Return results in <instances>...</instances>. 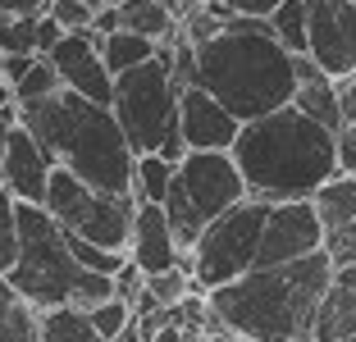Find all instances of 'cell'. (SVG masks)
<instances>
[{
	"instance_id": "obj_31",
	"label": "cell",
	"mask_w": 356,
	"mask_h": 342,
	"mask_svg": "<svg viewBox=\"0 0 356 342\" xmlns=\"http://www.w3.org/2000/svg\"><path fill=\"white\" fill-rule=\"evenodd\" d=\"M338 169H343V174H356V124L338 128Z\"/></svg>"
},
{
	"instance_id": "obj_14",
	"label": "cell",
	"mask_w": 356,
	"mask_h": 342,
	"mask_svg": "<svg viewBox=\"0 0 356 342\" xmlns=\"http://www.w3.org/2000/svg\"><path fill=\"white\" fill-rule=\"evenodd\" d=\"M51 169L55 160L46 156V146L32 137V128L14 124L10 142H5V151H0V174H5V183H10L14 201H37V206H46V187H51Z\"/></svg>"
},
{
	"instance_id": "obj_29",
	"label": "cell",
	"mask_w": 356,
	"mask_h": 342,
	"mask_svg": "<svg viewBox=\"0 0 356 342\" xmlns=\"http://www.w3.org/2000/svg\"><path fill=\"white\" fill-rule=\"evenodd\" d=\"M325 251L334 256V265H356V219L329 233V238H325Z\"/></svg>"
},
{
	"instance_id": "obj_19",
	"label": "cell",
	"mask_w": 356,
	"mask_h": 342,
	"mask_svg": "<svg viewBox=\"0 0 356 342\" xmlns=\"http://www.w3.org/2000/svg\"><path fill=\"white\" fill-rule=\"evenodd\" d=\"M92 338H96V324L87 306L60 301V306L42 311V342H92Z\"/></svg>"
},
{
	"instance_id": "obj_22",
	"label": "cell",
	"mask_w": 356,
	"mask_h": 342,
	"mask_svg": "<svg viewBox=\"0 0 356 342\" xmlns=\"http://www.w3.org/2000/svg\"><path fill=\"white\" fill-rule=\"evenodd\" d=\"M270 28L293 55H306L311 51V0H283L270 14Z\"/></svg>"
},
{
	"instance_id": "obj_3",
	"label": "cell",
	"mask_w": 356,
	"mask_h": 342,
	"mask_svg": "<svg viewBox=\"0 0 356 342\" xmlns=\"http://www.w3.org/2000/svg\"><path fill=\"white\" fill-rule=\"evenodd\" d=\"M197 83L210 87L242 124L293 105L297 55L274 37L270 19L233 14L210 42L197 46Z\"/></svg>"
},
{
	"instance_id": "obj_13",
	"label": "cell",
	"mask_w": 356,
	"mask_h": 342,
	"mask_svg": "<svg viewBox=\"0 0 356 342\" xmlns=\"http://www.w3.org/2000/svg\"><path fill=\"white\" fill-rule=\"evenodd\" d=\"M128 260H133L142 274H160V270H174V265H188V251L178 247V233H174V224H169L165 201H137Z\"/></svg>"
},
{
	"instance_id": "obj_30",
	"label": "cell",
	"mask_w": 356,
	"mask_h": 342,
	"mask_svg": "<svg viewBox=\"0 0 356 342\" xmlns=\"http://www.w3.org/2000/svg\"><path fill=\"white\" fill-rule=\"evenodd\" d=\"M60 42H64V23L55 19V14H42V19H37V51L51 55Z\"/></svg>"
},
{
	"instance_id": "obj_4",
	"label": "cell",
	"mask_w": 356,
	"mask_h": 342,
	"mask_svg": "<svg viewBox=\"0 0 356 342\" xmlns=\"http://www.w3.org/2000/svg\"><path fill=\"white\" fill-rule=\"evenodd\" d=\"M233 160L247 174L252 197H315V187L338 174V133L297 105H279L242 124L238 142H233Z\"/></svg>"
},
{
	"instance_id": "obj_17",
	"label": "cell",
	"mask_w": 356,
	"mask_h": 342,
	"mask_svg": "<svg viewBox=\"0 0 356 342\" xmlns=\"http://www.w3.org/2000/svg\"><path fill=\"white\" fill-rule=\"evenodd\" d=\"M311 338H320V342H347V338H356V292L347 288V283L334 279V288L325 292L320 311H315Z\"/></svg>"
},
{
	"instance_id": "obj_23",
	"label": "cell",
	"mask_w": 356,
	"mask_h": 342,
	"mask_svg": "<svg viewBox=\"0 0 356 342\" xmlns=\"http://www.w3.org/2000/svg\"><path fill=\"white\" fill-rule=\"evenodd\" d=\"M174 160H165L160 151H142L133 169V192L137 201H165L169 197V183H174Z\"/></svg>"
},
{
	"instance_id": "obj_33",
	"label": "cell",
	"mask_w": 356,
	"mask_h": 342,
	"mask_svg": "<svg viewBox=\"0 0 356 342\" xmlns=\"http://www.w3.org/2000/svg\"><path fill=\"white\" fill-rule=\"evenodd\" d=\"M92 28L101 32H115V28H124V14H119V5H110V0H101V10H96V19H92Z\"/></svg>"
},
{
	"instance_id": "obj_2",
	"label": "cell",
	"mask_w": 356,
	"mask_h": 342,
	"mask_svg": "<svg viewBox=\"0 0 356 342\" xmlns=\"http://www.w3.org/2000/svg\"><path fill=\"white\" fill-rule=\"evenodd\" d=\"M19 119L32 128V137L46 146L55 165L74 169L101 192H119V197L133 192L137 151L119 124L115 105L60 87L42 101H19Z\"/></svg>"
},
{
	"instance_id": "obj_9",
	"label": "cell",
	"mask_w": 356,
	"mask_h": 342,
	"mask_svg": "<svg viewBox=\"0 0 356 342\" xmlns=\"http://www.w3.org/2000/svg\"><path fill=\"white\" fill-rule=\"evenodd\" d=\"M270 206L274 201H265V197L238 201V206H229L220 219H210L206 233L192 242V279L206 292L229 283V279H242L247 270H256Z\"/></svg>"
},
{
	"instance_id": "obj_39",
	"label": "cell",
	"mask_w": 356,
	"mask_h": 342,
	"mask_svg": "<svg viewBox=\"0 0 356 342\" xmlns=\"http://www.w3.org/2000/svg\"><path fill=\"white\" fill-rule=\"evenodd\" d=\"M338 283H347V288L356 292V265H338V274H334Z\"/></svg>"
},
{
	"instance_id": "obj_16",
	"label": "cell",
	"mask_w": 356,
	"mask_h": 342,
	"mask_svg": "<svg viewBox=\"0 0 356 342\" xmlns=\"http://www.w3.org/2000/svg\"><path fill=\"white\" fill-rule=\"evenodd\" d=\"M0 342H42V306L0 274Z\"/></svg>"
},
{
	"instance_id": "obj_6",
	"label": "cell",
	"mask_w": 356,
	"mask_h": 342,
	"mask_svg": "<svg viewBox=\"0 0 356 342\" xmlns=\"http://www.w3.org/2000/svg\"><path fill=\"white\" fill-rule=\"evenodd\" d=\"M252 197L247 174L233 160V151H188L174 169V183H169V224L178 233V247L192 251V242L206 233L210 219H220L229 206Z\"/></svg>"
},
{
	"instance_id": "obj_28",
	"label": "cell",
	"mask_w": 356,
	"mask_h": 342,
	"mask_svg": "<svg viewBox=\"0 0 356 342\" xmlns=\"http://www.w3.org/2000/svg\"><path fill=\"white\" fill-rule=\"evenodd\" d=\"M96 10H101V0H55L46 14H55L64 23V32H83V28H92Z\"/></svg>"
},
{
	"instance_id": "obj_1",
	"label": "cell",
	"mask_w": 356,
	"mask_h": 342,
	"mask_svg": "<svg viewBox=\"0 0 356 342\" xmlns=\"http://www.w3.org/2000/svg\"><path fill=\"white\" fill-rule=\"evenodd\" d=\"M334 256L325 247L311 256L283 260V265H256L242 279L210 288V306L238 329V338L252 342H297L311 338L315 311L325 292L334 288Z\"/></svg>"
},
{
	"instance_id": "obj_24",
	"label": "cell",
	"mask_w": 356,
	"mask_h": 342,
	"mask_svg": "<svg viewBox=\"0 0 356 342\" xmlns=\"http://www.w3.org/2000/svg\"><path fill=\"white\" fill-rule=\"evenodd\" d=\"M60 87H64L60 64H55L51 55H37V60H32V69L23 73L19 83H14V101H42V96L60 92Z\"/></svg>"
},
{
	"instance_id": "obj_38",
	"label": "cell",
	"mask_w": 356,
	"mask_h": 342,
	"mask_svg": "<svg viewBox=\"0 0 356 342\" xmlns=\"http://www.w3.org/2000/svg\"><path fill=\"white\" fill-rule=\"evenodd\" d=\"M14 101V83H10V73H5V64H0V105H10Z\"/></svg>"
},
{
	"instance_id": "obj_25",
	"label": "cell",
	"mask_w": 356,
	"mask_h": 342,
	"mask_svg": "<svg viewBox=\"0 0 356 342\" xmlns=\"http://www.w3.org/2000/svg\"><path fill=\"white\" fill-rule=\"evenodd\" d=\"M14 260H19V201L0 174V274H10Z\"/></svg>"
},
{
	"instance_id": "obj_7",
	"label": "cell",
	"mask_w": 356,
	"mask_h": 342,
	"mask_svg": "<svg viewBox=\"0 0 356 342\" xmlns=\"http://www.w3.org/2000/svg\"><path fill=\"white\" fill-rule=\"evenodd\" d=\"M178 101H183V92L174 83L169 55H160V51L151 60H142L137 69H124L115 78V101L110 105H115L119 124H124L137 156L142 151H160L169 137H183Z\"/></svg>"
},
{
	"instance_id": "obj_34",
	"label": "cell",
	"mask_w": 356,
	"mask_h": 342,
	"mask_svg": "<svg viewBox=\"0 0 356 342\" xmlns=\"http://www.w3.org/2000/svg\"><path fill=\"white\" fill-rule=\"evenodd\" d=\"M55 0H0V14H28V19H37V14H46Z\"/></svg>"
},
{
	"instance_id": "obj_8",
	"label": "cell",
	"mask_w": 356,
	"mask_h": 342,
	"mask_svg": "<svg viewBox=\"0 0 356 342\" xmlns=\"http://www.w3.org/2000/svg\"><path fill=\"white\" fill-rule=\"evenodd\" d=\"M46 210L60 219L69 233L101 242V247L128 251L133 238V219H137V192H101L87 178H78L74 169L55 165L51 169V187H46Z\"/></svg>"
},
{
	"instance_id": "obj_37",
	"label": "cell",
	"mask_w": 356,
	"mask_h": 342,
	"mask_svg": "<svg viewBox=\"0 0 356 342\" xmlns=\"http://www.w3.org/2000/svg\"><path fill=\"white\" fill-rule=\"evenodd\" d=\"M14 124H19V101H10V105H0V151H5V142H10Z\"/></svg>"
},
{
	"instance_id": "obj_15",
	"label": "cell",
	"mask_w": 356,
	"mask_h": 342,
	"mask_svg": "<svg viewBox=\"0 0 356 342\" xmlns=\"http://www.w3.org/2000/svg\"><path fill=\"white\" fill-rule=\"evenodd\" d=\"M293 105L306 110L311 119H320V124H329L334 133L347 124L343 96H338V78L329 69H320L315 55H297V96H293Z\"/></svg>"
},
{
	"instance_id": "obj_18",
	"label": "cell",
	"mask_w": 356,
	"mask_h": 342,
	"mask_svg": "<svg viewBox=\"0 0 356 342\" xmlns=\"http://www.w3.org/2000/svg\"><path fill=\"white\" fill-rule=\"evenodd\" d=\"M315 210H320V219H325V228L334 233V228L352 224L356 219V174H343L338 169L334 178H325V183L315 187Z\"/></svg>"
},
{
	"instance_id": "obj_10",
	"label": "cell",
	"mask_w": 356,
	"mask_h": 342,
	"mask_svg": "<svg viewBox=\"0 0 356 342\" xmlns=\"http://www.w3.org/2000/svg\"><path fill=\"white\" fill-rule=\"evenodd\" d=\"M325 238H329V228H325V219H320L311 197L274 201L270 219H265V238H261L256 265H283V260L311 256V251L325 247Z\"/></svg>"
},
{
	"instance_id": "obj_27",
	"label": "cell",
	"mask_w": 356,
	"mask_h": 342,
	"mask_svg": "<svg viewBox=\"0 0 356 342\" xmlns=\"http://www.w3.org/2000/svg\"><path fill=\"white\" fill-rule=\"evenodd\" d=\"M133 301L128 297H105V301H96L92 306V324H96V338H110V342H119V333L128 329V320H133Z\"/></svg>"
},
{
	"instance_id": "obj_32",
	"label": "cell",
	"mask_w": 356,
	"mask_h": 342,
	"mask_svg": "<svg viewBox=\"0 0 356 342\" xmlns=\"http://www.w3.org/2000/svg\"><path fill=\"white\" fill-rule=\"evenodd\" d=\"M224 5H229L233 14H242V19H270L283 0H224Z\"/></svg>"
},
{
	"instance_id": "obj_20",
	"label": "cell",
	"mask_w": 356,
	"mask_h": 342,
	"mask_svg": "<svg viewBox=\"0 0 356 342\" xmlns=\"http://www.w3.org/2000/svg\"><path fill=\"white\" fill-rule=\"evenodd\" d=\"M156 51H160L156 37H147V32H133V28H115V32H105V37H101V55H105V64L115 69V78H119L124 69H137L142 60H151Z\"/></svg>"
},
{
	"instance_id": "obj_11",
	"label": "cell",
	"mask_w": 356,
	"mask_h": 342,
	"mask_svg": "<svg viewBox=\"0 0 356 342\" xmlns=\"http://www.w3.org/2000/svg\"><path fill=\"white\" fill-rule=\"evenodd\" d=\"M178 124H183V142H188L192 151H233V142H238V133H242V119L201 83L183 87Z\"/></svg>"
},
{
	"instance_id": "obj_26",
	"label": "cell",
	"mask_w": 356,
	"mask_h": 342,
	"mask_svg": "<svg viewBox=\"0 0 356 342\" xmlns=\"http://www.w3.org/2000/svg\"><path fill=\"white\" fill-rule=\"evenodd\" d=\"M37 19H28V14H0V55H42L37 51Z\"/></svg>"
},
{
	"instance_id": "obj_36",
	"label": "cell",
	"mask_w": 356,
	"mask_h": 342,
	"mask_svg": "<svg viewBox=\"0 0 356 342\" xmlns=\"http://www.w3.org/2000/svg\"><path fill=\"white\" fill-rule=\"evenodd\" d=\"M32 60H37V55H0V64H5V73H10V83H19L23 73L32 69Z\"/></svg>"
},
{
	"instance_id": "obj_40",
	"label": "cell",
	"mask_w": 356,
	"mask_h": 342,
	"mask_svg": "<svg viewBox=\"0 0 356 342\" xmlns=\"http://www.w3.org/2000/svg\"><path fill=\"white\" fill-rule=\"evenodd\" d=\"M110 5H124V0H110Z\"/></svg>"
},
{
	"instance_id": "obj_12",
	"label": "cell",
	"mask_w": 356,
	"mask_h": 342,
	"mask_svg": "<svg viewBox=\"0 0 356 342\" xmlns=\"http://www.w3.org/2000/svg\"><path fill=\"white\" fill-rule=\"evenodd\" d=\"M51 60L60 64L64 87L92 96V101H115V69L101 55V32L83 28V32H64V42L51 51Z\"/></svg>"
},
{
	"instance_id": "obj_21",
	"label": "cell",
	"mask_w": 356,
	"mask_h": 342,
	"mask_svg": "<svg viewBox=\"0 0 356 342\" xmlns=\"http://www.w3.org/2000/svg\"><path fill=\"white\" fill-rule=\"evenodd\" d=\"M119 14H124V28L147 32V37H156V42H165V37H174V32L183 28L165 0H124Z\"/></svg>"
},
{
	"instance_id": "obj_5",
	"label": "cell",
	"mask_w": 356,
	"mask_h": 342,
	"mask_svg": "<svg viewBox=\"0 0 356 342\" xmlns=\"http://www.w3.org/2000/svg\"><path fill=\"white\" fill-rule=\"evenodd\" d=\"M5 279L23 297L37 301L42 311L60 306V301H78V306L92 311L96 301L119 292L115 274L87 270L83 260L74 256L64 224L46 206H37V201H19V260L10 265Z\"/></svg>"
},
{
	"instance_id": "obj_35",
	"label": "cell",
	"mask_w": 356,
	"mask_h": 342,
	"mask_svg": "<svg viewBox=\"0 0 356 342\" xmlns=\"http://www.w3.org/2000/svg\"><path fill=\"white\" fill-rule=\"evenodd\" d=\"M338 96H343V114H347V124H356V73L338 78Z\"/></svg>"
}]
</instances>
